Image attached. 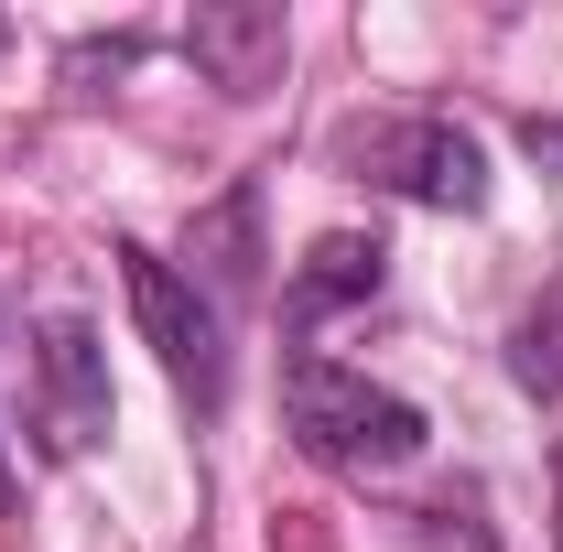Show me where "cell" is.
I'll list each match as a JSON object with an SVG mask.
<instances>
[{"label":"cell","mask_w":563,"mask_h":552,"mask_svg":"<svg viewBox=\"0 0 563 552\" xmlns=\"http://www.w3.org/2000/svg\"><path fill=\"white\" fill-rule=\"evenodd\" d=\"M553 552H563V444H553Z\"/></svg>","instance_id":"obj_8"},{"label":"cell","mask_w":563,"mask_h":552,"mask_svg":"<svg viewBox=\"0 0 563 552\" xmlns=\"http://www.w3.org/2000/svg\"><path fill=\"white\" fill-rule=\"evenodd\" d=\"M336 163H347L357 185H379V196H401V207H433V217H477L498 196L488 141L455 131V120H433V109L347 120V131H336Z\"/></svg>","instance_id":"obj_2"},{"label":"cell","mask_w":563,"mask_h":552,"mask_svg":"<svg viewBox=\"0 0 563 552\" xmlns=\"http://www.w3.org/2000/svg\"><path fill=\"white\" fill-rule=\"evenodd\" d=\"M120 281H131L141 346L174 368V390H185L196 412H217V401H228V314H217V292H196V281L174 272L163 250H141V239H120Z\"/></svg>","instance_id":"obj_4"},{"label":"cell","mask_w":563,"mask_h":552,"mask_svg":"<svg viewBox=\"0 0 563 552\" xmlns=\"http://www.w3.org/2000/svg\"><path fill=\"white\" fill-rule=\"evenodd\" d=\"M282 422H292V444H303L325 477H401L422 444H433L422 401H401L390 379H368V368L325 357V346H303V357L282 368Z\"/></svg>","instance_id":"obj_1"},{"label":"cell","mask_w":563,"mask_h":552,"mask_svg":"<svg viewBox=\"0 0 563 552\" xmlns=\"http://www.w3.org/2000/svg\"><path fill=\"white\" fill-rule=\"evenodd\" d=\"M109 346H98V325L87 314H44L33 325V346H22V433H33V455H55V466H76V455H98L109 444Z\"/></svg>","instance_id":"obj_3"},{"label":"cell","mask_w":563,"mask_h":552,"mask_svg":"<svg viewBox=\"0 0 563 552\" xmlns=\"http://www.w3.org/2000/svg\"><path fill=\"white\" fill-rule=\"evenodd\" d=\"M509 379H520L531 401H563V272L520 303V325H509Z\"/></svg>","instance_id":"obj_7"},{"label":"cell","mask_w":563,"mask_h":552,"mask_svg":"<svg viewBox=\"0 0 563 552\" xmlns=\"http://www.w3.org/2000/svg\"><path fill=\"white\" fill-rule=\"evenodd\" d=\"M390 272V250L379 239H357V228H325L314 250H303V272H292V325H325L336 303H368Z\"/></svg>","instance_id":"obj_6"},{"label":"cell","mask_w":563,"mask_h":552,"mask_svg":"<svg viewBox=\"0 0 563 552\" xmlns=\"http://www.w3.org/2000/svg\"><path fill=\"white\" fill-rule=\"evenodd\" d=\"M185 55H196L228 98H261L282 76V55H292V22H282V11H196V22H185Z\"/></svg>","instance_id":"obj_5"}]
</instances>
